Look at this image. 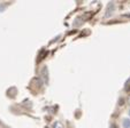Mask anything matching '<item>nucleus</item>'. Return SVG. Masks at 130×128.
Instances as JSON below:
<instances>
[{
    "instance_id": "nucleus-2",
    "label": "nucleus",
    "mask_w": 130,
    "mask_h": 128,
    "mask_svg": "<svg viewBox=\"0 0 130 128\" xmlns=\"http://www.w3.org/2000/svg\"><path fill=\"white\" fill-rule=\"evenodd\" d=\"M122 126H123V128H130V119H128V118L123 119Z\"/></svg>"
},
{
    "instance_id": "nucleus-5",
    "label": "nucleus",
    "mask_w": 130,
    "mask_h": 128,
    "mask_svg": "<svg viewBox=\"0 0 130 128\" xmlns=\"http://www.w3.org/2000/svg\"><path fill=\"white\" fill-rule=\"evenodd\" d=\"M110 128H116V126L115 125H112V126H110Z\"/></svg>"
},
{
    "instance_id": "nucleus-7",
    "label": "nucleus",
    "mask_w": 130,
    "mask_h": 128,
    "mask_svg": "<svg viewBox=\"0 0 130 128\" xmlns=\"http://www.w3.org/2000/svg\"><path fill=\"white\" fill-rule=\"evenodd\" d=\"M129 104H130V97H129Z\"/></svg>"
},
{
    "instance_id": "nucleus-6",
    "label": "nucleus",
    "mask_w": 130,
    "mask_h": 128,
    "mask_svg": "<svg viewBox=\"0 0 130 128\" xmlns=\"http://www.w3.org/2000/svg\"><path fill=\"white\" fill-rule=\"evenodd\" d=\"M128 113H129V116H130V110H129V111H128Z\"/></svg>"
},
{
    "instance_id": "nucleus-4",
    "label": "nucleus",
    "mask_w": 130,
    "mask_h": 128,
    "mask_svg": "<svg viewBox=\"0 0 130 128\" xmlns=\"http://www.w3.org/2000/svg\"><path fill=\"white\" fill-rule=\"evenodd\" d=\"M5 7H6L5 5H3V6H1V7H0V12H3V9H4V8H5Z\"/></svg>"
},
{
    "instance_id": "nucleus-1",
    "label": "nucleus",
    "mask_w": 130,
    "mask_h": 128,
    "mask_svg": "<svg viewBox=\"0 0 130 128\" xmlns=\"http://www.w3.org/2000/svg\"><path fill=\"white\" fill-rule=\"evenodd\" d=\"M114 10V4L110 3L109 5H108V8H107V13H106V16H109V14H112Z\"/></svg>"
},
{
    "instance_id": "nucleus-3",
    "label": "nucleus",
    "mask_w": 130,
    "mask_h": 128,
    "mask_svg": "<svg viewBox=\"0 0 130 128\" xmlns=\"http://www.w3.org/2000/svg\"><path fill=\"white\" fill-rule=\"evenodd\" d=\"M123 103H124V99H123V98L119 99V105H123Z\"/></svg>"
}]
</instances>
